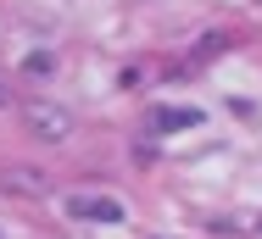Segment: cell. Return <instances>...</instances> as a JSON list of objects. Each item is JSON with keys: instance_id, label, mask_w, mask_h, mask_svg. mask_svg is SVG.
<instances>
[{"instance_id": "1", "label": "cell", "mask_w": 262, "mask_h": 239, "mask_svg": "<svg viewBox=\"0 0 262 239\" xmlns=\"http://www.w3.org/2000/svg\"><path fill=\"white\" fill-rule=\"evenodd\" d=\"M23 123H28V134L39 145H67L73 139V111H61L51 100H34V106L23 111Z\"/></svg>"}, {"instance_id": "2", "label": "cell", "mask_w": 262, "mask_h": 239, "mask_svg": "<svg viewBox=\"0 0 262 239\" xmlns=\"http://www.w3.org/2000/svg\"><path fill=\"white\" fill-rule=\"evenodd\" d=\"M67 217H73V223H106V228H117L128 211H123V200H112V195H73V200H67Z\"/></svg>"}, {"instance_id": "3", "label": "cell", "mask_w": 262, "mask_h": 239, "mask_svg": "<svg viewBox=\"0 0 262 239\" xmlns=\"http://www.w3.org/2000/svg\"><path fill=\"white\" fill-rule=\"evenodd\" d=\"M201 123V111H190V106H162L157 117H151V128L157 134H173V128H195Z\"/></svg>"}, {"instance_id": "4", "label": "cell", "mask_w": 262, "mask_h": 239, "mask_svg": "<svg viewBox=\"0 0 262 239\" xmlns=\"http://www.w3.org/2000/svg\"><path fill=\"white\" fill-rule=\"evenodd\" d=\"M6 189H23V195L34 189V195H39V189H45V178H39V173H23V167H11V173H6Z\"/></svg>"}, {"instance_id": "5", "label": "cell", "mask_w": 262, "mask_h": 239, "mask_svg": "<svg viewBox=\"0 0 262 239\" xmlns=\"http://www.w3.org/2000/svg\"><path fill=\"white\" fill-rule=\"evenodd\" d=\"M0 100H6V84H0Z\"/></svg>"}]
</instances>
